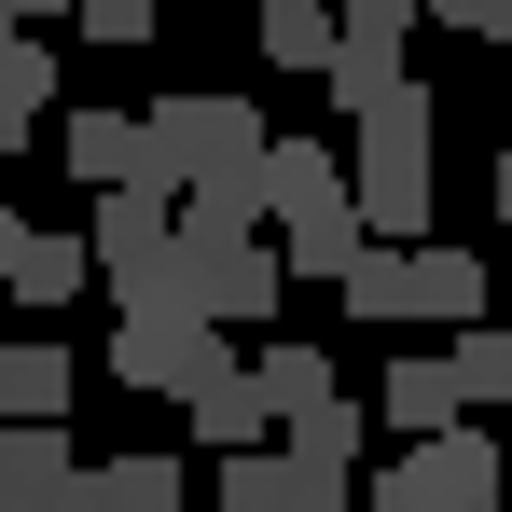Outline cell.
Wrapping results in <instances>:
<instances>
[{
    "label": "cell",
    "mask_w": 512,
    "mask_h": 512,
    "mask_svg": "<svg viewBox=\"0 0 512 512\" xmlns=\"http://www.w3.org/2000/svg\"><path fill=\"white\" fill-rule=\"evenodd\" d=\"M499 512H512V457H499Z\"/></svg>",
    "instance_id": "obj_25"
},
{
    "label": "cell",
    "mask_w": 512,
    "mask_h": 512,
    "mask_svg": "<svg viewBox=\"0 0 512 512\" xmlns=\"http://www.w3.org/2000/svg\"><path fill=\"white\" fill-rule=\"evenodd\" d=\"M111 388H139V402H180V388H208L222 360H236V333L222 319H194V305H167V291H139L125 319H111Z\"/></svg>",
    "instance_id": "obj_1"
},
{
    "label": "cell",
    "mask_w": 512,
    "mask_h": 512,
    "mask_svg": "<svg viewBox=\"0 0 512 512\" xmlns=\"http://www.w3.org/2000/svg\"><path fill=\"white\" fill-rule=\"evenodd\" d=\"M0 250H14V208H0Z\"/></svg>",
    "instance_id": "obj_27"
},
{
    "label": "cell",
    "mask_w": 512,
    "mask_h": 512,
    "mask_svg": "<svg viewBox=\"0 0 512 512\" xmlns=\"http://www.w3.org/2000/svg\"><path fill=\"white\" fill-rule=\"evenodd\" d=\"M457 28H471L485 56H512V0H457Z\"/></svg>",
    "instance_id": "obj_21"
},
{
    "label": "cell",
    "mask_w": 512,
    "mask_h": 512,
    "mask_svg": "<svg viewBox=\"0 0 512 512\" xmlns=\"http://www.w3.org/2000/svg\"><path fill=\"white\" fill-rule=\"evenodd\" d=\"M0 28H28V14H14V0H0Z\"/></svg>",
    "instance_id": "obj_26"
},
{
    "label": "cell",
    "mask_w": 512,
    "mask_h": 512,
    "mask_svg": "<svg viewBox=\"0 0 512 512\" xmlns=\"http://www.w3.org/2000/svg\"><path fill=\"white\" fill-rule=\"evenodd\" d=\"M180 416H194V457H236V443H263V388H250V360H222L208 388H180Z\"/></svg>",
    "instance_id": "obj_8"
},
{
    "label": "cell",
    "mask_w": 512,
    "mask_h": 512,
    "mask_svg": "<svg viewBox=\"0 0 512 512\" xmlns=\"http://www.w3.org/2000/svg\"><path fill=\"white\" fill-rule=\"evenodd\" d=\"M70 14H84V42H153L167 28V0H70Z\"/></svg>",
    "instance_id": "obj_20"
},
{
    "label": "cell",
    "mask_w": 512,
    "mask_h": 512,
    "mask_svg": "<svg viewBox=\"0 0 512 512\" xmlns=\"http://www.w3.org/2000/svg\"><path fill=\"white\" fill-rule=\"evenodd\" d=\"M443 416H471V402H457V360H443V346H402V360H388V388H374V429H402V443H416V429H443Z\"/></svg>",
    "instance_id": "obj_7"
},
{
    "label": "cell",
    "mask_w": 512,
    "mask_h": 512,
    "mask_svg": "<svg viewBox=\"0 0 512 512\" xmlns=\"http://www.w3.org/2000/svg\"><path fill=\"white\" fill-rule=\"evenodd\" d=\"M167 208H180V180L167 167H125V180H97V222H84V250L97 277L139 305V291H167Z\"/></svg>",
    "instance_id": "obj_3"
},
{
    "label": "cell",
    "mask_w": 512,
    "mask_h": 512,
    "mask_svg": "<svg viewBox=\"0 0 512 512\" xmlns=\"http://www.w3.org/2000/svg\"><path fill=\"white\" fill-rule=\"evenodd\" d=\"M0 512H14V499H0Z\"/></svg>",
    "instance_id": "obj_28"
},
{
    "label": "cell",
    "mask_w": 512,
    "mask_h": 512,
    "mask_svg": "<svg viewBox=\"0 0 512 512\" xmlns=\"http://www.w3.org/2000/svg\"><path fill=\"white\" fill-rule=\"evenodd\" d=\"M139 139H153V167H167V180H250L263 111H250V97H167Z\"/></svg>",
    "instance_id": "obj_4"
},
{
    "label": "cell",
    "mask_w": 512,
    "mask_h": 512,
    "mask_svg": "<svg viewBox=\"0 0 512 512\" xmlns=\"http://www.w3.org/2000/svg\"><path fill=\"white\" fill-rule=\"evenodd\" d=\"M416 14H443V28H457V0H416Z\"/></svg>",
    "instance_id": "obj_24"
},
{
    "label": "cell",
    "mask_w": 512,
    "mask_h": 512,
    "mask_svg": "<svg viewBox=\"0 0 512 512\" xmlns=\"http://www.w3.org/2000/svg\"><path fill=\"white\" fill-rule=\"evenodd\" d=\"M319 194H346V167L319 153V139H263L250 153V208L263 222H291V208H319Z\"/></svg>",
    "instance_id": "obj_9"
},
{
    "label": "cell",
    "mask_w": 512,
    "mask_h": 512,
    "mask_svg": "<svg viewBox=\"0 0 512 512\" xmlns=\"http://www.w3.org/2000/svg\"><path fill=\"white\" fill-rule=\"evenodd\" d=\"M360 512H499V443L471 416H443V429H416L388 471H374V499Z\"/></svg>",
    "instance_id": "obj_2"
},
{
    "label": "cell",
    "mask_w": 512,
    "mask_h": 512,
    "mask_svg": "<svg viewBox=\"0 0 512 512\" xmlns=\"http://www.w3.org/2000/svg\"><path fill=\"white\" fill-rule=\"evenodd\" d=\"M56 153H70V180H125V167H153V139H139V111H70V125H56Z\"/></svg>",
    "instance_id": "obj_11"
},
{
    "label": "cell",
    "mask_w": 512,
    "mask_h": 512,
    "mask_svg": "<svg viewBox=\"0 0 512 512\" xmlns=\"http://www.w3.org/2000/svg\"><path fill=\"white\" fill-rule=\"evenodd\" d=\"M485 194H499V222H512V153H499V180H485Z\"/></svg>",
    "instance_id": "obj_22"
},
{
    "label": "cell",
    "mask_w": 512,
    "mask_h": 512,
    "mask_svg": "<svg viewBox=\"0 0 512 512\" xmlns=\"http://www.w3.org/2000/svg\"><path fill=\"white\" fill-rule=\"evenodd\" d=\"M56 111V56L28 28H0V153H28V125Z\"/></svg>",
    "instance_id": "obj_15"
},
{
    "label": "cell",
    "mask_w": 512,
    "mask_h": 512,
    "mask_svg": "<svg viewBox=\"0 0 512 512\" xmlns=\"http://www.w3.org/2000/svg\"><path fill=\"white\" fill-rule=\"evenodd\" d=\"M263 56L319 84V56H333V0H263Z\"/></svg>",
    "instance_id": "obj_19"
},
{
    "label": "cell",
    "mask_w": 512,
    "mask_h": 512,
    "mask_svg": "<svg viewBox=\"0 0 512 512\" xmlns=\"http://www.w3.org/2000/svg\"><path fill=\"white\" fill-rule=\"evenodd\" d=\"M70 388H84V360H70L56 333L0 346V416H70Z\"/></svg>",
    "instance_id": "obj_10"
},
{
    "label": "cell",
    "mask_w": 512,
    "mask_h": 512,
    "mask_svg": "<svg viewBox=\"0 0 512 512\" xmlns=\"http://www.w3.org/2000/svg\"><path fill=\"white\" fill-rule=\"evenodd\" d=\"M84 277H97L84 236H28V222H14V250H0V305H28V319H42V305H70Z\"/></svg>",
    "instance_id": "obj_6"
},
{
    "label": "cell",
    "mask_w": 512,
    "mask_h": 512,
    "mask_svg": "<svg viewBox=\"0 0 512 512\" xmlns=\"http://www.w3.org/2000/svg\"><path fill=\"white\" fill-rule=\"evenodd\" d=\"M402 291H416V319H485V305H499V291H485V263L471 250H402Z\"/></svg>",
    "instance_id": "obj_13"
},
{
    "label": "cell",
    "mask_w": 512,
    "mask_h": 512,
    "mask_svg": "<svg viewBox=\"0 0 512 512\" xmlns=\"http://www.w3.org/2000/svg\"><path fill=\"white\" fill-rule=\"evenodd\" d=\"M443 360H457V402H471V416H512V319H499V305H485V319H457Z\"/></svg>",
    "instance_id": "obj_14"
},
{
    "label": "cell",
    "mask_w": 512,
    "mask_h": 512,
    "mask_svg": "<svg viewBox=\"0 0 512 512\" xmlns=\"http://www.w3.org/2000/svg\"><path fill=\"white\" fill-rule=\"evenodd\" d=\"M360 236H374V222H360L346 194H319V208H291V222H277V263H291V277H346Z\"/></svg>",
    "instance_id": "obj_12"
},
{
    "label": "cell",
    "mask_w": 512,
    "mask_h": 512,
    "mask_svg": "<svg viewBox=\"0 0 512 512\" xmlns=\"http://www.w3.org/2000/svg\"><path fill=\"white\" fill-rule=\"evenodd\" d=\"M0 499L14 512H97V471L70 457V416H0Z\"/></svg>",
    "instance_id": "obj_5"
},
{
    "label": "cell",
    "mask_w": 512,
    "mask_h": 512,
    "mask_svg": "<svg viewBox=\"0 0 512 512\" xmlns=\"http://www.w3.org/2000/svg\"><path fill=\"white\" fill-rule=\"evenodd\" d=\"M97 512H194V471H180L167 443H139V457L97 471Z\"/></svg>",
    "instance_id": "obj_17"
},
{
    "label": "cell",
    "mask_w": 512,
    "mask_h": 512,
    "mask_svg": "<svg viewBox=\"0 0 512 512\" xmlns=\"http://www.w3.org/2000/svg\"><path fill=\"white\" fill-rule=\"evenodd\" d=\"M14 14H28V28H42V14H70V0H14Z\"/></svg>",
    "instance_id": "obj_23"
},
{
    "label": "cell",
    "mask_w": 512,
    "mask_h": 512,
    "mask_svg": "<svg viewBox=\"0 0 512 512\" xmlns=\"http://www.w3.org/2000/svg\"><path fill=\"white\" fill-rule=\"evenodd\" d=\"M250 388H263V416L291 429L319 388H333V346H305V333H277V346H250Z\"/></svg>",
    "instance_id": "obj_16"
},
{
    "label": "cell",
    "mask_w": 512,
    "mask_h": 512,
    "mask_svg": "<svg viewBox=\"0 0 512 512\" xmlns=\"http://www.w3.org/2000/svg\"><path fill=\"white\" fill-rule=\"evenodd\" d=\"M333 291H346V319H374V333H388V319H416V291H402V250H388V236H360Z\"/></svg>",
    "instance_id": "obj_18"
}]
</instances>
